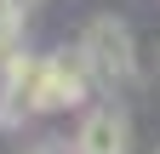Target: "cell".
<instances>
[{
    "instance_id": "obj_1",
    "label": "cell",
    "mask_w": 160,
    "mask_h": 154,
    "mask_svg": "<svg viewBox=\"0 0 160 154\" xmlns=\"http://www.w3.org/2000/svg\"><path fill=\"white\" fill-rule=\"evenodd\" d=\"M86 86H92V69H86V57H40V80H34V103L29 114H57V108H74L80 97H86Z\"/></svg>"
},
{
    "instance_id": "obj_2",
    "label": "cell",
    "mask_w": 160,
    "mask_h": 154,
    "mask_svg": "<svg viewBox=\"0 0 160 154\" xmlns=\"http://www.w3.org/2000/svg\"><path fill=\"white\" fill-rule=\"evenodd\" d=\"M80 57H86V69L103 74V80H132V63H137L132 34H126V23H114V17H92V23H86Z\"/></svg>"
},
{
    "instance_id": "obj_3",
    "label": "cell",
    "mask_w": 160,
    "mask_h": 154,
    "mask_svg": "<svg viewBox=\"0 0 160 154\" xmlns=\"http://www.w3.org/2000/svg\"><path fill=\"white\" fill-rule=\"evenodd\" d=\"M74 154H132V120L120 108H92L80 120Z\"/></svg>"
},
{
    "instance_id": "obj_4",
    "label": "cell",
    "mask_w": 160,
    "mask_h": 154,
    "mask_svg": "<svg viewBox=\"0 0 160 154\" xmlns=\"http://www.w3.org/2000/svg\"><path fill=\"white\" fill-rule=\"evenodd\" d=\"M40 6V0H0V12H6V17H23V12H34Z\"/></svg>"
},
{
    "instance_id": "obj_5",
    "label": "cell",
    "mask_w": 160,
    "mask_h": 154,
    "mask_svg": "<svg viewBox=\"0 0 160 154\" xmlns=\"http://www.w3.org/2000/svg\"><path fill=\"white\" fill-rule=\"evenodd\" d=\"M40 154H57V148H40Z\"/></svg>"
},
{
    "instance_id": "obj_6",
    "label": "cell",
    "mask_w": 160,
    "mask_h": 154,
    "mask_svg": "<svg viewBox=\"0 0 160 154\" xmlns=\"http://www.w3.org/2000/svg\"><path fill=\"white\" fill-rule=\"evenodd\" d=\"M154 154H160V148H154Z\"/></svg>"
}]
</instances>
